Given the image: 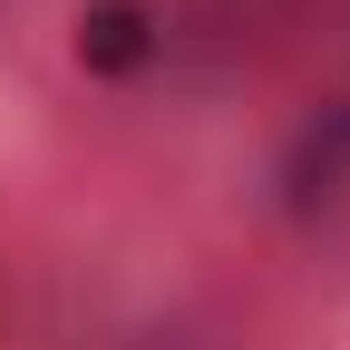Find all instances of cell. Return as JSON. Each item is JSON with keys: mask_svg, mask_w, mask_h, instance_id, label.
Here are the masks:
<instances>
[{"mask_svg": "<svg viewBox=\"0 0 350 350\" xmlns=\"http://www.w3.org/2000/svg\"><path fill=\"white\" fill-rule=\"evenodd\" d=\"M146 39H156V29H146L137 0H98V10L78 20V59H88V68H107V78H126V68L146 59Z\"/></svg>", "mask_w": 350, "mask_h": 350, "instance_id": "1", "label": "cell"}]
</instances>
